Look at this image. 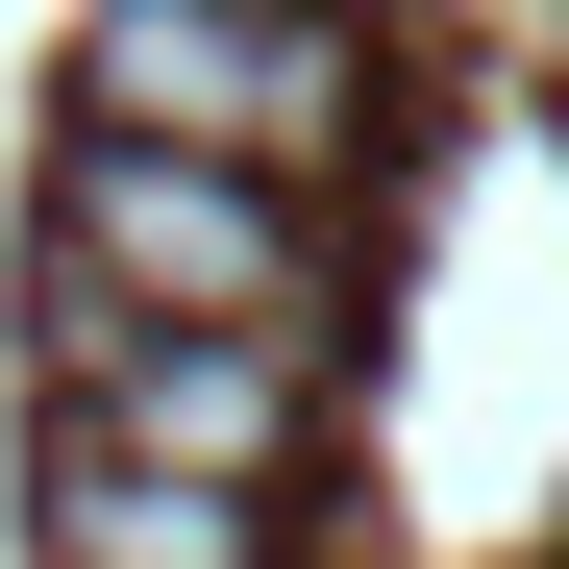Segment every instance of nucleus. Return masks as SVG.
<instances>
[{
	"mask_svg": "<svg viewBox=\"0 0 569 569\" xmlns=\"http://www.w3.org/2000/svg\"><path fill=\"white\" fill-rule=\"evenodd\" d=\"M74 100H100V149L298 173V149H347V26L322 0H100L74 26Z\"/></svg>",
	"mask_w": 569,
	"mask_h": 569,
	"instance_id": "nucleus-1",
	"label": "nucleus"
},
{
	"mask_svg": "<svg viewBox=\"0 0 569 569\" xmlns=\"http://www.w3.org/2000/svg\"><path fill=\"white\" fill-rule=\"evenodd\" d=\"M50 248H74V298H199V322H272V298H298V223H272L223 149H74Z\"/></svg>",
	"mask_w": 569,
	"mask_h": 569,
	"instance_id": "nucleus-2",
	"label": "nucleus"
},
{
	"mask_svg": "<svg viewBox=\"0 0 569 569\" xmlns=\"http://www.w3.org/2000/svg\"><path fill=\"white\" fill-rule=\"evenodd\" d=\"M74 347H100V421H74V446H124V470H223V496H248V470L272 446H298V322H74Z\"/></svg>",
	"mask_w": 569,
	"mask_h": 569,
	"instance_id": "nucleus-3",
	"label": "nucleus"
},
{
	"mask_svg": "<svg viewBox=\"0 0 569 569\" xmlns=\"http://www.w3.org/2000/svg\"><path fill=\"white\" fill-rule=\"evenodd\" d=\"M50 569H248L223 470H124V446H50Z\"/></svg>",
	"mask_w": 569,
	"mask_h": 569,
	"instance_id": "nucleus-4",
	"label": "nucleus"
}]
</instances>
